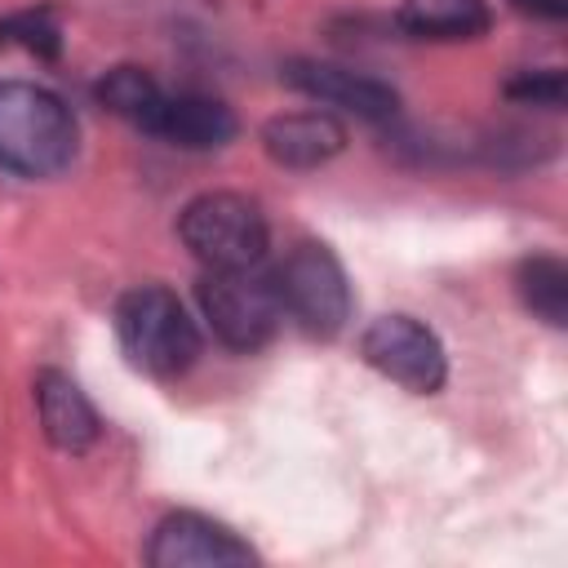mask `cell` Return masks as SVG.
I'll list each match as a JSON object with an SVG mask.
<instances>
[{"label": "cell", "instance_id": "6da1fadb", "mask_svg": "<svg viewBox=\"0 0 568 568\" xmlns=\"http://www.w3.org/2000/svg\"><path fill=\"white\" fill-rule=\"evenodd\" d=\"M80 151L75 111L36 80H0V169L18 178H53Z\"/></svg>", "mask_w": 568, "mask_h": 568}, {"label": "cell", "instance_id": "7a4b0ae2", "mask_svg": "<svg viewBox=\"0 0 568 568\" xmlns=\"http://www.w3.org/2000/svg\"><path fill=\"white\" fill-rule=\"evenodd\" d=\"M115 337L133 368L160 382L182 377L200 355V328L186 302L164 284H138L115 302Z\"/></svg>", "mask_w": 568, "mask_h": 568}, {"label": "cell", "instance_id": "3957f363", "mask_svg": "<svg viewBox=\"0 0 568 568\" xmlns=\"http://www.w3.org/2000/svg\"><path fill=\"white\" fill-rule=\"evenodd\" d=\"M280 311L306 333V337H337L351 324V280L346 266L337 262V253L320 240H297L288 248V257L275 266L271 275Z\"/></svg>", "mask_w": 568, "mask_h": 568}, {"label": "cell", "instance_id": "277c9868", "mask_svg": "<svg viewBox=\"0 0 568 568\" xmlns=\"http://www.w3.org/2000/svg\"><path fill=\"white\" fill-rule=\"evenodd\" d=\"M178 235L204 271H244L266 257L262 209L240 191H204L178 213Z\"/></svg>", "mask_w": 568, "mask_h": 568}, {"label": "cell", "instance_id": "5b68a950", "mask_svg": "<svg viewBox=\"0 0 568 568\" xmlns=\"http://www.w3.org/2000/svg\"><path fill=\"white\" fill-rule=\"evenodd\" d=\"M195 302H200V315L209 320L213 337L240 355H253L262 351L284 311H280V297H275V284L262 280L253 266L244 271H204L200 284H195Z\"/></svg>", "mask_w": 568, "mask_h": 568}, {"label": "cell", "instance_id": "8992f818", "mask_svg": "<svg viewBox=\"0 0 568 568\" xmlns=\"http://www.w3.org/2000/svg\"><path fill=\"white\" fill-rule=\"evenodd\" d=\"M359 355L368 368H377L386 382L404 386L408 395H435L448 382L444 342L435 337L430 324H422L417 315H404V311L377 315L359 333Z\"/></svg>", "mask_w": 568, "mask_h": 568}, {"label": "cell", "instance_id": "52a82bcc", "mask_svg": "<svg viewBox=\"0 0 568 568\" xmlns=\"http://www.w3.org/2000/svg\"><path fill=\"white\" fill-rule=\"evenodd\" d=\"M257 550L231 532L226 524L200 510H173L151 528L146 564L151 568H240L253 564Z\"/></svg>", "mask_w": 568, "mask_h": 568}, {"label": "cell", "instance_id": "ba28073f", "mask_svg": "<svg viewBox=\"0 0 568 568\" xmlns=\"http://www.w3.org/2000/svg\"><path fill=\"white\" fill-rule=\"evenodd\" d=\"M284 84H293L297 93L324 102V106H337V111H351L368 124H382V120H395L399 111V93L377 80V75H364V71H351L342 62H320V58H288L280 67Z\"/></svg>", "mask_w": 568, "mask_h": 568}, {"label": "cell", "instance_id": "9c48e42d", "mask_svg": "<svg viewBox=\"0 0 568 568\" xmlns=\"http://www.w3.org/2000/svg\"><path fill=\"white\" fill-rule=\"evenodd\" d=\"M262 151L280 169H320L346 151V124L333 111H284L262 124Z\"/></svg>", "mask_w": 568, "mask_h": 568}, {"label": "cell", "instance_id": "30bf717a", "mask_svg": "<svg viewBox=\"0 0 568 568\" xmlns=\"http://www.w3.org/2000/svg\"><path fill=\"white\" fill-rule=\"evenodd\" d=\"M36 413H40V430L58 453H89L102 435V417L89 404V395L80 390V382H71L58 368H40L36 373Z\"/></svg>", "mask_w": 568, "mask_h": 568}, {"label": "cell", "instance_id": "8fae6325", "mask_svg": "<svg viewBox=\"0 0 568 568\" xmlns=\"http://www.w3.org/2000/svg\"><path fill=\"white\" fill-rule=\"evenodd\" d=\"M235 115L209 93H164V106L151 124V138H164L182 151H217L235 138Z\"/></svg>", "mask_w": 568, "mask_h": 568}, {"label": "cell", "instance_id": "7c38bea8", "mask_svg": "<svg viewBox=\"0 0 568 568\" xmlns=\"http://www.w3.org/2000/svg\"><path fill=\"white\" fill-rule=\"evenodd\" d=\"M413 40H475L488 31V0H404L395 13Z\"/></svg>", "mask_w": 568, "mask_h": 568}, {"label": "cell", "instance_id": "4fadbf2b", "mask_svg": "<svg viewBox=\"0 0 568 568\" xmlns=\"http://www.w3.org/2000/svg\"><path fill=\"white\" fill-rule=\"evenodd\" d=\"M164 93H169V89H160V80H155L151 71H142V67H111V71L93 84V98H98L111 115L129 120V124L142 129V133H151V124H155V115H160V106H164Z\"/></svg>", "mask_w": 568, "mask_h": 568}, {"label": "cell", "instance_id": "5bb4252c", "mask_svg": "<svg viewBox=\"0 0 568 568\" xmlns=\"http://www.w3.org/2000/svg\"><path fill=\"white\" fill-rule=\"evenodd\" d=\"M515 288H519V302L550 328H564L568 324V266L555 257V253H532L519 262L515 271Z\"/></svg>", "mask_w": 568, "mask_h": 568}, {"label": "cell", "instance_id": "9a60e30c", "mask_svg": "<svg viewBox=\"0 0 568 568\" xmlns=\"http://www.w3.org/2000/svg\"><path fill=\"white\" fill-rule=\"evenodd\" d=\"M0 44H18L36 58H58L62 27H58L53 9H22V13L0 18Z\"/></svg>", "mask_w": 568, "mask_h": 568}, {"label": "cell", "instance_id": "2e32d148", "mask_svg": "<svg viewBox=\"0 0 568 568\" xmlns=\"http://www.w3.org/2000/svg\"><path fill=\"white\" fill-rule=\"evenodd\" d=\"M506 98H510V102H524V106L559 111V106H564V71H559V67L519 71V75L506 84Z\"/></svg>", "mask_w": 568, "mask_h": 568}, {"label": "cell", "instance_id": "e0dca14e", "mask_svg": "<svg viewBox=\"0 0 568 568\" xmlns=\"http://www.w3.org/2000/svg\"><path fill=\"white\" fill-rule=\"evenodd\" d=\"M515 13L537 18V22H564L568 18V0H506Z\"/></svg>", "mask_w": 568, "mask_h": 568}]
</instances>
